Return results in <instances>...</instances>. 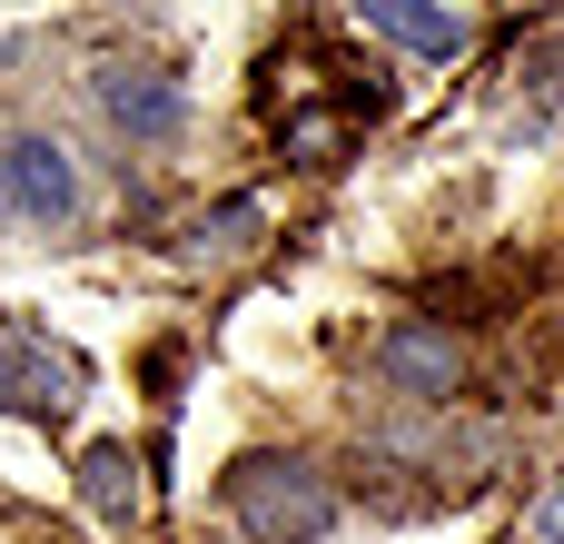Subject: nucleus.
Returning a JSON list of instances; mask_svg holds the SVG:
<instances>
[{
	"label": "nucleus",
	"mask_w": 564,
	"mask_h": 544,
	"mask_svg": "<svg viewBox=\"0 0 564 544\" xmlns=\"http://www.w3.org/2000/svg\"><path fill=\"white\" fill-rule=\"evenodd\" d=\"M535 535H545V544H564V476L545 486V496H535Z\"/></svg>",
	"instance_id": "1a4fd4ad"
},
{
	"label": "nucleus",
	"mask_w": 564,
	"mask_h": 544,
	"mask_svg": "<svg viewBox=\"0 0 564 544\" xmlns=\"http://www.w3.org/2000/svg\"><path fill=\"white\" fill-rule=\"evenodd\" d=\"M79 505L109 525V535H129L139 515H149V486H139V456L129 446H89L79 456Z\"/></svg>",
	"instance_id": "0eeeda50"
},
{
	"label": "nucleus",
	"mask_w": 564,
	"mask_h": 544,
	"mask_svg": "<svg viewBox=\"0 0 564 544\" xmlns=\"http://www.w3.org/2000/svg\"><path fill=\"white\" fill-rule=\"evenodd\" d=\"M377 367H387L397 396H426V406H446V396L466 387V347H456L436 317H397V327L377 337Z\"/></svg>",
	"instance_id": "39448f33"
},
{
	"label": "nucleus",
	"mask_w": 564,
	"mask_h": 544,
	"mask_svg": "<svg viewBox=\"0 0 564 544\" xmlns=\"http://www.w3.org/2000/svg\"><path fill=\"white\" fill-rule=\"evenodd\" d=\"M377 40H397V50H426V59H466L476 50V20L466 10H416V0H367L357 10Z\"/></svg>",
	"instance_id": "423d86ee"
},
{
	"label": "nucleus",
	"mask_w": 564,
	"mask_h": 544,
	"mask_svg": "<svg viewBox=\"0 0 564 544\" xmlns=\"http://www.w3.org/2000/svg\"><path fill=\"white\" fill-rule=\"evenodd\" d=\"M0 218L30 238H59L79 218V159L50 129H0Z\"/></svg>",
	"instance_id": "f03ea898"
},
{
	"label": "nucleus",
	"mask_w": 564,
	"mask_h": 544,
	"mask_svg": "<svg viewBox=\"0 0 564 544\" xmlns=\"http://www.w3.org/2000/svg\"><path fill=\"white\" fill-rule=\"evenodd\" d=\"M89 99H99V119H109L119 139H139V149H159V139L188 129V89H178L169 69H149V59H99V69H89Z\"/></svg>",
	"instance_id": "7ed1b4c3"
},
{
	"label": "nucleus",
	"mask_w": 564,
	"mask_h": 544,
	"mask_svg": "<svg viewBox=\"0 0 564 544\" xmlns=\"http://www.w3.org/2000/svg\"><path fill=\"white\" fill-rule=\"evenodd\" d=\"M0 406H10V416H69V406H79V357L50 347L40 327L0 317Z\"/></svg>",
	"instance_id": "20e7f679"
},
{
	"label": "nucleus",
	"mask_w": 564,
	"mask_h": 544,
	"mask_svg": "<svg viewBox=\"0 0 564 544\" xmlns=\"http://www.w3.org/2000/svg\"><path fill=\"white\" fill-rule=\"evenodd\" d=\"M258 228H268V208L258 198H228L218 218H198V248L208 258H238V248H258Z\"/></svg>",
	"instance_id": "6e6552de"
},
{
	"label": "nucleus",
	"mask_w": 564,
	"mask_h": 544,
	"mask_svg": "<svg viewBox=\"0 0 564 544\" xmlns=\"http://www.w3.org/2000/svg\"><path fill=\"white\" fill-rule=\"evenodd\" d=\"M228 515L258 544H317L337 525V486L307 456H238L228 466Z\"/></svg>",
	"instance_id": "f257e3e1"
}]
</instances>
